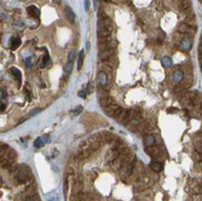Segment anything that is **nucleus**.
<instances>
[{"label":"nucleus","mask_w":202,"mask_h":201,"mask_svg":"<svg viewBox=\"0 0 202 201\" xmlns=\"http://www.w3.org/2000/svg\"><path fill=\"white\" fill-rule=\"evenodd\" d=\"M179 47H180V50L184 51V52L190 51L191 47H193V41H191V39H190V38H184V39L180 41Z\"/></svg>","instance_id":"7"},{"label":"nucleus","mask_w":202,"mask_h":201,"mask_svg":"<svg viewBox=\"0 0 202 201\" xmlns=\"http://www.w3.org/2000/svg\"><path fill=\"white\" fill-rule=\"evenodd\" d=\"M75 58V51L74 50H71L70 52H69V61L70 62H73V60Z\"/></svg>","instance_id":"24"},{"label":"nucleus","mask_w":202,"mask_h":201,"mask_svg":"<svg viewBox=\"0 0 202 201\" xmlns=\"http://www.w3.org/2000/svg\"><path fill=\"white\" fill-rule=\"evenodd\" d=\"M84 58H85V51H80L79 53V58H78V69L80 70L82 68V63H84Z\"/></svg>","instance_id":"18"},{"label":"nucleus","mask_w":202,"mask_h":201,"mask_svg":"<svg viewBox=\"0 0 202 201\" xmlns=\"http://www.w3.org/2000/svg\"><path fill=\"white\" fill-rule=\"evenodd\" d=\"M120 107L115 103V102H113V103H110L109 105H106L104 109H105V113L109 115V116H114L115 115V113L117 111V109H119Z\"/></svg>","instance_id":"8"},{"label":"nucleus","mask_w":202,"mask_h":201,"mask_svg":"<svg viewBox=\"0 0 202 201\" xmlns=\"http://www.w3.org/2000/svg\"><path fill=\"white\" fill-rule=\"evenodd\" d=\"M144 144H145L146 147H151V145H154V144H155V137H154L153 134H148V136H145Z\"/></svg>","instance_id":"14"},{"label":"nucleus","mask_w":202,"mask_h":201,"mask_svg":"<svg viewBox=\"0 0 202 201\" xmlns=\"http://www.w3.org/2000/svg\"><path fill=\"white\" fill-rule=\"evenodd\" d=\"M182 1H188V0H182Z\"/></svg>","instance_id":"34"},{"label":"nucleus","mask_w":202,"mask_h":201,"mask_svg":"<svg viewBox=\"0 0 202 201\" xmlns=\"http://www.w3.org/2000/svg\"><path fill=\"white\" fill-rule=\"evenodd\" d=\"M81 109H82L81 107H76V108H75V109L73 110V114H74V115H76V114H79V113L81 111Z\"/></svg>","instance_id":"25"},{"label":"nucleus","mask_w":202,"mask_h":201,"mask_svg":"<svg viewBox=\"0 0 202 201\" xmlns=\"http://www.w3.org/2000/svg\"><path fill=\"white\" fill-rule=\"evenodd\" d=\"M146 153L149 155H151L153 158H161V155H164V149L160 147H149V149H146Z\"/></svg>","instance_id":"6"},{"label":"nucleus","mask_w":202,"mask_h":201,"mask_svg":"<svg viewBox=\"0 0 202 201\" xmlns=\"http://www.w3.org/2000/svg\"><path fill=\"white\" fill-rule=\"evenodd\" d=\"M49 61H50V56H49V53H45V56H44V58H42V62H41V64H40V68H45L47 64H49Z\"/></svg>","instance_id":"20"},{"label":"nucleus","mask_w":202,"mask_h":201,"mask_svg":"<svg viewBox=\"0 0 202 201\" xmlns=\"http://www.w3.org/2000/svg\"><path fill=\"white\" fill-rule=\"evenodd\" d=\"M183 78H184V74H183L182 70H175L173 73V80H174V82H180L183 80Z\"/></svg>","instance_id":"13"},{"label":"nucleus","mask_w":202,"mask_h":201,"mask_svg":"<svg viewBox=\"0 0 202 201\" xmlns=\"http://www.w3.org/2000/svg\"><path fill=\"white\" fill-rule=\"evenodd\" d=\"M41 139L44 141V143H46V142H49V136H44V137H41Z\"/></svg>","instance_id":"29"},{"label":"nucleus","mask_w":202,"mask_h":201,"mask_svg":"<svg viewBox=\"0 0 202 201\" xmlns=\"http://www.w3.org/2000/svg\"><path fill=\"white\" fill-rule=\"evenodd\" d=\"M27 11H28L29 16H32V17H34V18H39V16H40V11H39V9H38L36 6H34V5L28 6Z\"/></svg>","instance_id":"10"},{"label":"nucleus","mask_w":202,"mask_h":201,"mask_svg":"<svg viewBox=\"0 0 202 201\" xmlns=\"http://www.w3.org/2000/svg\"><path fill=\"white\" fill-rule=\"evenodd\" d=\"M150 168L153 170V171H155V172H161L162 171V164L161 163H156V161H154V163H151L150 164Z\"/></svg>","instance_id":"15"},{"label":"nucleus","mask_w":202,"mask_h":201,"mask_svg":"<svg viewBox=\"0 0 202 201\" xmlns=\"http://www.w3.org/2000/svg\"><path fill=\"white\" fill-rule=\"evenodd\" d=\"M26 201H40V199H39V196H38V195H35V194H34V195H32V196H28Z\"/></svg>","instance_id":"23"},{"label":"nucleus","mask_w":202,"mask_h":201,"mask_svg":"<svg viewBox=\"0 0 202 201\" xmlns=\"http://www.w3.org/2000/svg\"><path fill=\"white\" fill-rule=\"evenodd\" d=\"M39 111H40V109H35V110H34V111H32V113H31V114H29V116H33V115H35V114H38V113H39Z\"/></svg>","instance_id":"28"},{"label":"nucleus","mask_w":202,"mask_h":201,"mask_svg":"<svg viewBox=\"0 0 202 201\" xmlns=\"http://www.w3.org/2000/svg\"><path fill=\"white\" fill-rule=\"evenodd\" d=\"M85 9H86V11H88V9H90V1L88 0L85 1Z\"/></svg>","instance_id":"27"},{"label":"nucleus","mask_w":202,"mask_h":201,"mask_svg":"<svg viewBox=\"0 0 202 201\" xmlns=\"http://www.w3.org/2000/svg\"><path fill=\"white\" fill-rule=\"evenodd\" d=\"M113 55H114L113 50H104V51H101V53H99V58H101L102 61H105V60L111 58Z\"/></svg>","instance_id":"12"},{"label":"nucleus","mask_w":202,"mask_h":201,"mask_svg":"<svg viewBox=\"0 0 202 201\" xmlns=\"http://www.w3.org/2000/svg\"><path fill=\"white\" fill-rule=\"evenodd\" d=\"M106 80H108L106 74L104 71H99V74H98V84H99L101 87H105L106 86V82H108Z\"/></svg>","instance_id":"11"},{"label":"nucleus","mask_w":202,"mask_h":201,"mask_svg":"<svg viewBox=\"0 0 202 201\" xmlns=\"http://www.w3.org/2000/svg\"><path fill=\"white\" fill-rule=\"evenodd\" d=\"M97 5V0H93V6H96Z\"/></svg>","instance_id":"33"},{"label":"nucleus","mask_w":202,"mask_h":201,"mask_svg":"<svg viewBox=\"0 0 202 201\" xmlns=\"http://www.w3.org/2000/svg\"><path fill=\"white\" fill-rule=\"evenodd\" d=\"M200 1H201V0H200Z\"/></svg>","instance_id":"35"},{"label":"nucleus","mask_w":202,"mask_h":201,"mask_svg":"<svg viewBox=\"0 0 202 201\" xmlns=\"http://www.w3.org/2000/svg\"><path fill=\"white\" fill-rule=\"evenodd\" d=\"M64 11H66V15H67V18H68V21H69V23L74 24V23H75V13H74V11H73L69 6H66Z\"/></svg>","instance_id":"9"},{"label":"nucleus","mask_w":202,"mask_h":201,"mask_svg":"<svg viewBox=\"0 0 202 201\" xmlns=\"http://www.w3.org/2000/svg\"><path fill=\"white\" fill-rule=\"evenodd\" d=\"M98 100H99V103H101L102 107H106V105H109L110 103H113L114 100L113 98L108 95V92L106 91H104V90H101L99 92H98Z\"/></svg>","instance_id":"5"},{"label":"nucleus","mask_w":202,"mask_h":201,"mask_svg":"<svg viewBox=\"0 0 202 201\" xmlns=\"http://www.w3.org/2000/svg\"><path fill=\"white\" fill-rule=\"evenodd\" d=\"M42 145H44V141L41 139V137L36 138L35 142H34V147H35V148H41Z\"/></svg>","instance_id":"22"},{"label":"nucleus","mask_w":202,"mask_h":201,"mask_svg":"<svg viewBox=\"0 0 202 201\" xmlns=\"http://www.w3.org/2000/svg\"><path fill=\"white\" fill-rule=\"evenodd\" d=\"M10 70H11L12 75H13L16 79H17V81H21V80H22V74H21V71H20L17 68L12 67L11 69H10Z\"/></svg>","instance_id":"17"},{"label":"nucleus","mask_w":202,"mask_h":201,"mask_svg":"<svg viewBox=\"0 0 202 201\" xmlns=\"http://www.w3.org/2000/svg\"><path fill=\"white\" fill-rule=\"evenodd\" d=\"M32 60H31V57H28L27 60H26V66H27V68H29L31 66H32V62H31Z\"/></svg>","instance_id":"26"},{"label":"nucleus","mask_w":202,"mask_h":201,"mask_svg":"<svg viewBox=\"0 0 202 201\" xmlns=\"http://www.w3.org/2000/svg\"><path fill=\"white\" fill-rule=\"evenodd\" d=\"M4 109H5V105L2 104V102H0V113L4 111Z\"/></svg>","instance_id":"30"},{"label":"nucleus","mask_w":202,"mask_h":201,"mask_svg":"<svg viewBox=\"0 0 202 201\" xmlns=\"http://www.w3.org/2000/svg\"><path fill=\"white\" fill-rule=\"evenodd\" d=\"M114 32V24L109 18H105L98 22V38L110 36Z\"/></svg>","instance_id":"1"},{"label":"nucleus","mask_w":202,"mask_h":201,"mask_svg":"<svg viewBox=\"0 0 202 201\" xmlns=\"http://www.w3.org/2000/svg\"><path fill=\"white\" fill-rule=\"evenodd\" d=\"M71 70H73V62H68L67 64L64 66V71H66V75H69L70 73H71Z\"/></svg>","instance_id":"21"},{"label":"nucleus","mask_w":202,"mask_h":201,"mask_svg":"<svg viewBox=\"0 0 202 201\" xmlns=\"http://www.w3.org/2000/svg\"><path fill=\"white\" fill-rule=\"evenodd\" d=\"M85 96H86V95H85V92H79V97H81V98L84 97V98H85Z\"/></svg>","instance_id":"31"},{"label":"nucleus","mask_w":202,"mask_h":201,"mask_svg":"<svg viewBox=\"0 0 202 201\" xmlns=\"http://www.w3.org/2000/svg\"><path fill=\"white\" fill-rule=\"evenodd\" d=\"M55 1V4H61V0H53Z\"/></svg>","instance_id":"32"},{"label":"nucleus","mask_w":202,"mask_h":201,"mask_svg":"<svg viewBox=\"0 0 202 201\" xmlns=\"http://www.w3.org/2000/svg\"><path fill=\"white\" fill-rule=\"evenodd\" d=\"M20 45H21V39H20V38L16 36V38H12V39H11V50L18 49Z\"/></svg>","instance_id":"16"},{"label":"nucleus","mask_w":202,"mask_h":201,"mask_svg":"<svg viewBox=\"0 0 202 201\" xmlns=\"http://www.w3.org/2000/svg\"><path fill=\"white\" fill-rule=\"evenodd\" d=\"M161 64H162L165 68L171 67V66H172V60H171V57H168V56H165V57L161 60Z\"/></svg>","instance_id":"19"},{"label":"nucleus","mask_w":202,"mask_h":201,"mask_svg":"<svg viewBox=\"0 0 202 201\" xmlns=\"http://www.w3.org/2000/svg\"><path fill=\"white\" fill-rule=\"evenodd\" d=\"M15 176H16V178H17V181L20 183H24L31 177V170H29V167L27 165H21V166H18L16 168Z\"/></svg>","instance_id":"2"},{"label":"nucleus","mask_w":202,"mask_h":201,"mask_svg":"<svg viewBox=\"0 0 202 201\" xmlns=\"http://www.w3.org/2000/svg\"><path fill=\"white\" fill-rule=\"evenodd\" d=\"M133 168H135V160H130L127 163H125L122 165V167L120 170V176L121 178L126 179L128 177L132 176V172H133Z\"/></svg>","instance_id":"4"},{"label":"nucleus","mask_w":202,"mask_h":201,"mask_svg":"<svg viewBox=\"0 0 202 201\" xmlns=\"http://www.w3.org/2000/svg\"><path fill=\"white\" fill-rule=\"evenodd\" d=\"M113 118H115L119 124H121V125H127V122H128L130 119H131V113H130V110H127V109L119 108L117 111L115 113V115H114Z\"/></svg>","instance_id":"3"}]
</instances>
